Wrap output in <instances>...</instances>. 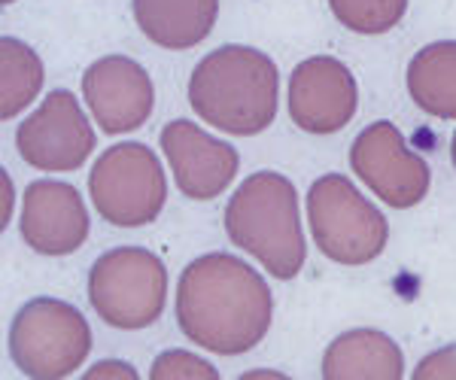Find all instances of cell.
Wrapping results in <instances>:
<instances>
[{
  "mask_svg": "<svg viewBox=\"0 0 456 380\" xmlns=\"http://www.w3.org/2000/svg\"><path fill=\"white\" fill-rule=\"evenodd\" d=\"M180 332L219 356H240L262 344L274 319L265 277L232 253H208L189 262L174 298Z\"/></svg>",
  "mask_w": 456,
  "mask_h": 380,
  "instance_id": "obj_1",
  "label": "cell"
},
{
  "mask_svg": "<svg viewBox=\"0 0 456 380\" xmlns=\"http://www.w3.org/2000/svg\"><path fill=\"white\" fill-rule=\"evenodd\" d=\"M281 73L253 46H219L189 77V104L204 125L232 137H256L277 119Z\"/></svg>",
  "mask_w": 456,
  "mask_h": 380,
  "instance_id": "obj_2",
  "label": "cell"
},
{
  "mask_svg": "<svg viewBox=\"0 0 456 380\" xmlns=\"http://www.w3.org/2000/svg\"><path fill=\"white\" fill-rule=\"evenodd\" d=\"M225 235L234 247L253 255L271 277H298L307 259V244L292 180L274 171L247 177L228 198Z\"/></svg>",
  "mask_w": 456,
  "mask_h": 380,
  "instance_id": "obj_3",
  "label": "cell"
},
{
  "mask_svg": "<svg viewBox=\"0 0 456 380\" xmlns=\"http://www.w3.org/2000/svg\"><path fill=\"white\" fill-rule=\"evenodd\" d=\"M307 222L320 253L338 265H369L387 250V216L344 174H326L311 186Z\"/></svg>",
  "mask_w": 456,
  "mask_h": 380,
  "instance_id": "obj_4",
  "label": "cell"
},
{
  "mask_svg": "<svg viewBox=\"0 0 456 380\" xmlns=\"http://www.w3.org/2000/svg\"><path fill=\"white\" fill-rule=\"evenodd\" d=\"M88 302L107 326L122 332L152 326L167 304V268L143 247H116L88 271Z\"/></svg>",
  "mask_w": 456,
  "mask_h": 380,
  "instance_id": "obj_5",
  "label": "cell"
},
{
  "mask_svg": "<svg viewBox=\"0 0 456 380\" xmlns=\"http://www.w3.org/2000/svg\"><path fill=\"white\" fill-rule=\"evenodd\" d=\"M92 328L73 304L61 298H31L10 326V356L25 377L61 380L86 362Z\"/></svg>",
  "mask_w": 456,
  "mask_h": 380,
  "instance_id": "obj_6",
  "label": "cell"
},
{
  "mask_svg": "<svg viewBox=\"0 0 456 380\" xmlns=\"http://www.w3.org/2000/svg\"><path fill=\"white\" fill-rule=\"evenodd\" d=\"M88 192L101 219L116 229L156 222L167 201L159 156L143 143H116L101 152L88 174Z\"/></svg>",
  "mask_w": 456,
  "mask_h": 380,
  "instance_id": "obj_7",
  "label": "cell"
},
{
  "mask_svg": "<svg viewBox=\"0 0 456 380\" xmlns=\"http://www.w3.org/2000/svg\"><path fill=\"white\" fill-rule=\"evenodd\" d=\"M94 143L98 137L92 122L86 119L77 94L68 89L49 92L40 109L16 128L19 156L43 174H68L83 167L94 152Z\"/></svg>",
  "mask_w": 456,
  "mask_h": 380,
  "instance_id": "obj_8",
  "label": "cell"
},
{
  "mask_svg": "<svg viewBox=\"0 0 456 380\" xmlns=\"http://www.w3.org/2000/svg\"><path fill=\"white\" fill-rule=\"evenodd\" d=\"M350 167L380 201L393 210L417 207L429 192V165L408 150L402 131L380 119L350 146Z\"/></svg>",
  "mask_w": 456,
  "mask_h": 380,
  "instance_id": "obj_9",
  "label": "cell"
},
{
  "mask_svg": "<svg viewBox=\"0 0 456 380\" xmlns=\"http://www.w3.org/2000/svg\"><path fill=\"white\" fill-rule=\"evenodd\" d=\"M83 98L104 134H128L146 125L156 89L143 64L125 55H104L83 73Z\"/></svg>",
  "mask_w": 456,
  "mask_h": 380,
  "instance_id": "obj_10",
  "label": "cell"
},
{
  "mask_svg": "<svg viewBox=\"0 0 456 380\" xmlns=\"http://www.w3.org/2000/svg\"><path fill=\"white\" fill-rule=\"evenodd\" d=\"M161 150L171 165L174 182L186 198L213 201L238 177V152L189 119H174L161 128Z\"/></svg>",
  "mask_w": 456,
  "mask_h": 380,
  "instance_id": "obj_11",
  "label": "cell"
},
{
  "mask_svg": "<svg viewBox=\"0 0 456 380\" xmlns=\"http://www.w3.org/2000/svg\"><path fill=\"white\" fill-rule=\"evenodd\" d=\"M359 92L350 68L332 55L301 61L289 77V116L307 134H335L356 116Z\"/></svg>",
  "mask_w": 456,
  "mask_h": 380,
  "instance_id": "obj_12",
  "label": "cell"
},
{
  "mask_svg": "<svg viewBox=\"0 0 456 380\" xmlns=\"http://www.w3.org/2000/svg\"><path fill=\"white\" fill-rule=\"evenodd\" d=\"M21 238L40 255H70L88 238V210L77 186L37 180L21 198Z\"/></svg>",
  "mask_w": 456,
  "mask_h": 380,
  "instance_id": "obj_13",
  "label": "cell"
},
{
  "mask_svg": "<svg viewBox=\"0 0 456 380\" xmlns=\"http://www.w3.org/2000/svg\"><path fill=\"white\" fill-rule=\"evenodd\" d=\"M131 10L146 40L171 53H186L210 36L219 0H131Z\"/></svg>",
  "mask_w": 456,
  "mask_h": 380,
  "instance_id": "obj_14",
  "label": "cell"
},
{
  "mask_svg": "<svg viewBox=\"0 0 456 380\" xmlns=\"http://www.w3.org/2000/svg\"><path fill=\"white\" fill-rule=\"evenodd\" d=\"M320 375L326 380H399L404 356L399 344L378 328H350L329 344Z\"/></svg>",
  "mask_w": 456,
  "mask_h": 380,
  "instance_id": "obj_15",
  "label": "cell"
},
{
  "mask_svg": "<svg viewBox=\"0 0 456 380\" xmlns=\"http://www.w3.org/2000/svg\"><path fill=\"white\" fill-rule=\"evenodd\" d=\"M408 94L423 113L456 119V40L429 43L411 58Z\"/></svg>",
  "mask_w": 456,
  "mask_h": 380,
  "instance_id": "obj_16",
  "label": "cell"
},
{
  "mask_svg": "<svg viewBox=\"0 0 456 380\" xmlns=\"http://www.w3.org/2000/svg\"><path fill=\"white\" fill-rule=\"evenodd\" d=\"M43 61L19 36L0 40V119H16L43 89Z\"/></svg>",
  "mask_w": 456,
  "mask_h": 380,
  "instance_id": "obj_17",
  "label": "cell"
},
{
  "mask_svg": "<svg viewBox=\"0 0 456 380\" xmlns=\"http://www.w3.org/2000/svg\"><path fill=\"white\" fill-rule=\"evenodd\" d=\"M329 6L353 34H387L404 19L408 0H329Z\"/></svg>",
  "mask_w": 456,
  "mask_h": 380,
  "instance_id": "obj_18",
  "label": "cell"
},
{
  "mask_svg": "<svg viewBox=\"0 0 456 380\" xmlns=\"http://www.w3.org/2000/svg\"><path fill=\"white\" fill-rule=\"evenodd\" d=\"M152 380H219V371L213 368L208 360L189 353V350H165L161 356H156L150 368Z\"/></svg>",
  "mask_w": 456,
  "mask_h": 380,
  "instance_id": "obj_19",
  "label": "cell"
},
{
  "mask_svg": "<svg viewBox=\"0 0 456 380\" xmlns=\"http://www.w3.org/2000/svg\"><path fill=\"white\" fill-rule=\"evenodd\" d=\"M414 380H447V377H456V344H447L429 353L426 360L417 362Z\"/></svg>",
  "mask_w": 456,
  "mask_h": 380,
  "instance_id": "obj_20",
  "label": "cell"
},
{
  "mask_svg": "<svg viewBox=\"0 0 456 380\" xmlns=\"http://www.w3.org/2000/svg\"><path fill=\"white\" fill-rule=\"evenodd\" d=\"M98 377L137 380V371H134V365H128V362L107 360V362H98V365H94V368H88V371H86V380H98Z\"/></svg>",
  "mask_w": 456,
  "mask_h": 380,
  "instance_id": "obj_21",
  "label": "cell"
},
{
  "mask_svg": "<svg viewBox=\"0 0 456 380\" xmlns=\"http://www.w3.org/2000/svg\"><path fill=\"white\" fill-rule=\"evenodd\" d=\"M12 219V180L6 171H0V229H6Z\"/></svg>",
  "mask_w": 456,
  "mask_h": 380,
  "instance_id": "obj_22",
  "label": "cell"
},
{
  "mask_svg": "<svg viewBox=\"0 0 456 380\" xmlns=\"http://www.w3.org/2000/svg\"><path fill=\"white\" fill-rule=\"evenodd\" d=\"M247 377H283V375H281V371H247L244 380Z\"/></svg>",
  "mask_w": 456,
  "mask_h": 380,
  "instance_id": "obj_23",
  "label": "cell"
},
{
  "mask_svg": "<svg viewBox=\"0 0 456 380\" xmlns=\"http://www.w3.org/2000/svg\"><path fill=\"white\" fill-rule=\"evenodd\" d=\"M451 158H453V167H456V134H453V141H451Z\"/></svg>",
  "mask_w": 456,
  "mask_h": 380,
  "instance_id": "obj_24",
  "label": "cell"
},
{
  "mask_svg": "<svg viewBox=\"0 0 456 380\" xmlns=\"http://www.w3.org/2000/svg\"><path fill=\"white\" fill-rule=\"evenodd\" d=\"M0 4H4V6H6V4H16V0H0Z\"/></svg>",
  "mask_w": 456,
  "mask_h": 380,
  "instance_id": "obj_25",
  "label": "cell"
}]
</instances>
